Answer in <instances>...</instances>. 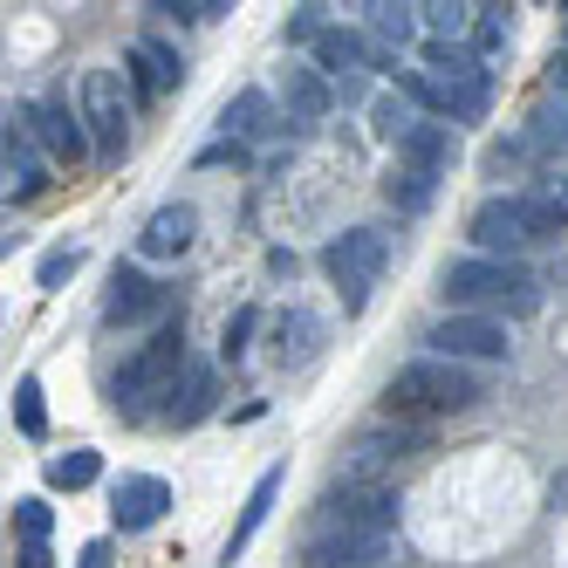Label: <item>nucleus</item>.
<instances>
[{"instance_id":"1","label":"nucleus","mask_w":568,"mask_h":568,"mask_svg":"<svg viewBox=\"0 0 568 568\" xmlns=\"http://www.w3.org/2000/svg\"><path fill=\"white\" fill-rule=\"evenodd\" d=\"M438 295L453 302L459 315H535L541 308V281L527 274L520 261H494V254H473V261H453L438 274Z\"/></svg>"},{"instance_id":"2","label":"nucleus","mask_w":568,"mask_h":568,"mask_svg":"<svg viewBox=\"0 0 568 568\" xmlns=\"http://www.w3.org/2000/svg\"><path fill=\"white\" fill-rule=\"evenodd\" d=\"M185 315H172V322H158L151 329V343H138V356L116 371V384H110V404L124 418H144V412H165L172 404V390H179V377H185Z\"/></svg>"},{"instance_id":"3","label":"nucleus","mask_w":568,"mask_h":568,"mask_svg":"<svg viewBox=\"0 0 568 568\" xmlns=\"http://www.w3.org/2000/svg\"><path fill=\"white\" fill-rule=\"evenodd\" d=\"M466 233H473L494 261H514V254L535 247V240H555L561 226H555V213L541 206L535 192H494V199H479V206H473Z\"/></svg>"},{"instance_id":"4","label":"nucleus","mask_w":568,"mask_h":568,"mask_svg":"<svg viewBox=\"0 0 568 568\" xmlns=\"http://www.w3.org/2000/svg\"><path fill=\"white\" fill-rule=\"evenodd\" d=\"M479 397H486V384L466 371V363H453V356L404 363V371L390 377V390H384L390 412H473Z\"/></svg>"},{"instance_id":"5","label":"nucleus","mask_w":568,"mask_h":568,"mask_svg":"<svg viewBox=\"0 0 568 568\" xmlns=\"http://www.w3.org/2000/svg\"><path fill=\"white\" fill-rule=\"evenodd\" d=\"M322 267H329V281L343 288V308H363L377 288V274L390 267V233L384 226H349L322 247Z\"/></svg>"},{"instance_id":"6","label":"nucleus","mask_w":568,"mask_h":568,"mask_svg":"<svg viewBox=\"0 0 568 568\" xmlns=\"http://www.w3.org/2000/svg\"><path fill=\"white\" fill-rule=\"evenodd\" d=\"M83 124H90V144H97V165H124L131 103H124V75L116 69H83Z\"/></svg>"},{"instance_id":"7","label":"nucleus","mask_w":568,"mask_h":568,"mask_svg":"<svg viewBox=\"0 0 568 568\" xmlns=\"http://www.w3.org/2000/svg\"><path fill=\"white\" fill-rule=\"evenodd\" d=\"M308 527H336V535H397V494L390 486H329L315 500Z\"/></svg>"},{"instance_id":"8","label":"nucleus","mask_w":568,"mask_h":568,"mask_svg":"<svg viewBox=\"0 0 568 568\" xmlns=\"http://www.w3.org/2000/svg\"><path fill=\"white\" fill-rule=\"evenodd\" d=\"M432 356H453V363H507L514 356V336H507V322L494 315H445L425 329Z\"/></svg>"},{"instance_id":"9","label":"nucleus","mask_w":568,"mask_h":568,"mask_svg":"<svg viewBox=\"0 0 568 568\" xmlns=\"http://www.w3.org/2000/svg\"><path fill=\"white\" fill-rule=\"evenodd\" d=\"M28 124H34V144H42L55 165H83V158L97 151V144H90V124H83V110H69L62 97L28 103Z\"/></svg>"},{"instance_id":"10","label":"nucleus","mask_w":568,"mask_h":568,"mask_svg":"<svg viewBox=\"0 0 568 568\" xmlns=\"http://www.w3.org/2000/svg\"><path fill=\"white\" fill-rule=\"evenodd\" d=\"M144 315H165V322H172V295L158 288L151 274H138V267L116 261L110 295H103V322H110V329H124V322H144Z\"/></svg>"},{"instance_id":"11","label":"nucleus","mask_w":568,"mask_h":568,"mask_svg":"<svg viewBox=\"0 0 568 568\" xmlns=\"http://www.w3.org/2000/svg\"><path fill=\"white\" fill-rule=\"evenodd\" d=\"M172 507V486L158 479V473H124L110 486V520L124 527V535H138V527H158Z\"/></svg>"},{"instance_id":"12","label":"nucleus","mask_w":568,"mask_h":568,"mask_svg":"<svg viewBox=\"0 0 568 568\" xmlns=\"http://www.w3.org/2000/svg\"><path fill=\"white\" fill-rule=\"evenodd\" d=\"M322 315L315 308H281L274 315V329H267V363L274 371H295V363H308L315 349H322Z\"/></svg>"},{"instance_id":"13","label":"nucleus","mask_w":568,"mask_h":568,"mask_svg":"<svg viewBox=\"0 0 568 568\" xmlns=\"http://www.w3.org/2000/svg\"><path fill=\"white\" fill-rule=\"evenodd\" d=\"M192 233H199V213L185 206V199H172V206H158L144 226H138V254L144 261H179L192 247Z\"/></svg>"},{"instance_id":"14","label":"nucleus","mask_w":568,"mask_h":568,"mask_svg":"<svg viewBox=\"0 0 568 568\" xmlns=\"http://www.w3.org/2000/svg\"><path fill=\"white\" fill-rule=\"evenodd\" d=\"M397 158H412V165H425V172H453L459 165V131L453 124H438V116H412L404 124V138H397Z\"/></svg>"},{"instance_id":"15","label":"nucleus","mask_w":568,"mask_h":568,"mask_svg":"<svg viewBox=\"0 0 568 568\" xmlns=\"http://www.w3.org/2000/svg\"><path fill=\"white\" fill-rule=\"evenodd\" d=\"M315 62H322V69H336V75H356V69H397V55H384L363 28H322Z\"/></svg>"},{"instance_id":"16","label":"nucleus","mask_w":568,"mask_h":568,"mask_svg":"<svg viewBox=\"0 0 568 568\" xmlns=\"http://www.w3.org/2000/svg\"><path fill=\"white\" fill-rule=\"evenodd\" d=\"M520 144H527V158H535V165H548V172H561V158H568V103H535L527 110V124L514 131Z\"/></svg>"},{"instance_id":"17","label":"nucleus","mask_w":568,"mask_h":568,"mask_svg":"<svg viewBox=\"0 0 568 568\" xmlns=\"http://www.w3.org/2000/svg\"><path fill=\"white\" fill-rule=\"evenodd\" d=\"M213 404H220V377H213V363H185V377H179V390H172V404H165V425H179V432H192V425H206L213 418Z\"/></svg>"},{"instance_id":"18","label":"nucleus","mask_w":568,"mask_h":568,"mask_svg":"<svg viewBox=\"0 0 568 568\" xmlns=\"http://www.w3.org/2000/svg\"><path fill=\"white\" fill-rule=\"evenodd\" d=\"M131 83H138V97H165V90H179V83H185L179 49H165L158 34H138V42H131Z\"/></svg>"},{"instance_id":"19","label":"nucleus","mask_w":568,"mask_h":568,"mask_svg":"<svg viewBox=\"0 0 568 568\" xmlns=\"http://www.w3.org/2000/svg\"><path fill=\"white\" fill-rule=\"evenodd\" d=\"M425 75H438V83H453V90L494 97V69L473 55V42H425Z\"/></svg>"},{"instance_id":"20","label":"nucleus","mask_w":568,"mask_h":568,"mask_svg":"<svg viewBox=\"0 0 568 568\" xmlns=\"http://www.w3.org/2000/svg\"><path fill=\"white\" fill-rule=\"evenodd\" d=\"M220 131H226V138H274V131H295V124L274 110L267 90H240V97H226V110H220Z\"/></svg>"},{"instance_id":"21","label":"nucleus","mask_w":568,"mask_h":568,"mask_svg":"<svg viewBox=\"0 0 568 568\" xmlns=\"http://www.w3.org/2000/svg\"><path fill=\"white\" fill-rule=\"evenodd\" d=\"M42 185H49V172H42V158H34V124H28V110H8V192L34 199Z\"/></svg>"},{"instance_id":"22","label":"nucleus","mask_w":568,"mask_h":568,"mask_svg":"<svg viewBox=\"0 0 568 568\" xmlns=\"http://www.w3.org/2000/svg\"><path fill=\"white\" fill-rule=\"evenodd\" d=\"M281 97H288V124H295V131L322 124V116H329V103H336V90L322 83L315 69H288V75H281Z\"/></svg>"},{"instance_id":"23","label":"nucleus","mask_w":568,"mask_h":568,"mask_svg":"<svg viewBox=\"0 0 568 568\" xmlns=\"http://www.w3.org/2000/svg\"><path fill=\"white\" fill-rule=\"evenodd\" d=\"M281 479H288V466H267V473L254 479V494H247V507H240L233 535H226V561H240V555H247V541L261 535V520H267V507H274V494H281Z\"/></svg>"},{"instance_id":"24","label":"nucleus","mask_w":568,"mask_h":568,"mask_svg":"<svg viewBox=\"0 0 568 568\" xmlns=\"http://www.w3.org/2000/svg\"><path fill=\"white\" fill-rule=\"evenodd\" d=\"M384 199L397 213H425L432 199H438V172H425V165H412V158H397V165L384 172Z\"/></svg>"},{"instance_id":"25","label":"nucleus","mask_w":568,"mask_h":568,"mask_svg":"<svg viewBox=\"0 0 568 568\" xmlns=\"http://www.w3.org/2000/svg\"><path fill=\"white\" fill-rule=\"evenodd\" d=\"M363 34H371V42H384V55L390 49H404L418 34V8H397V0H371V8H363Z\"/></svg>"},{"instance_id":"26","label":"nucleus","mask_w":568,"mask_h":568,"mask_svg":"<svg viewBox=\"0 0 568 568\" xmlns=\"http://www.w3.org/2000/svg\"><path fill=\"white\" fill-rule=\"evenodd\" d=\"M473 14L479 8H459V0H425L418 21L432 28V42H473Z\"/></svg>"},{"instance_id":"27","label":"nucleus","mask_w":568,"mask_h":568,"mask_svg":"<svg viewBox=\"0 0 568 568\" xmlns=\"http://www.w3.org/2000/svg\"><path fill=\"white\" fill-rule=\"evenodd\" d=\"M507 49H514V21H507V8H479V14H473V55L494 62V55H507Z\"/></svg>"},{"instance_id":"28","label":"nucleus","mask_w":568,"mask_h":568,"mask_svg":"<svg viewBox=\"0 0 568 568\" xmlns=\"http://www.w3.org/2000/svg\"><path fill=\"white\" fill-rule=\"evenodd\" d=\"M103 473V453H90V445H75V453L49 459V486H69V494H83V486H97Z\"/></svg>"},{"instance_id":"29","label":"nucleus","mask_w":568,"mask_h":568,"mask_svg":"<svg viewBox=\"0 0 568 568\" xmlns=\"http://www.w3.org/2000/svg\"><path fill=\"white\" fill-rule=\"evenodd\" d=\"M14 425H21V438H49V412H42V377H21V384H14Z\"/></svg>"},{"instance_id":"30","label":"nucleus","mask_w":568,"mask_h":568,"mask_svg":"<svg viewBox=\"0 0 568 568\" xmlns=\"http://www.w3.org/2000/svg\"><path fill=\"white\" fill-rule=\"evenodd\" d=\"M83 247H75V240H69V247H49L42 254V267H34V288H62V281H75V274H83Z\"/></svg>"},{"instance_id":"31","label":"nucleus","mask_w":568,"mask_h":568,"mask_svg":"<svg viewBox=\"0 0 568 568\" xmlns=\"http://www.w3.org/2000/svg\"><path fill=\"white\" fill-rule=\"evenodd\" d=\"M254 329H261V308H233L226 329H220V356L240 363V356H247V343H254Z\"/></svg>"},{"instance_id":"32","label":"nucleus","mask_w":568,"mask_h":568,"mask_svg":"<svg viewBox=\"0 0 568 568\" xmlns=\"http://www.w3.org/2000/svg\"><path fill=\"white\" fill-rule=\"evenodd\" d=\"M49 527H55V507H49V500H34V494L14 500V535H21V541H49Z\"/></svg>"},{"instance_id":"33","label":"nucleus","mask_w":568,"mask_h":568,"mask_svg":"<svg viewBox=\"0 0 568 568\" xmlns=\"http://www.w3.org/2000/svg\"><path fill=\"white\" fill-rule=\"evenodd\" d=\"M371 116H377V138H384V144H397V138H404V124H412V116H418V110H412V103H404V97H384V103H377Z\"/></svg>"},{"instance_id":"34","label":"nucleus","mask_w":568,"mask_h":568,"mask_svg":"<svg viewBox=\"0 0 568 568\" xmlns=\"http://www.w3.org/2000/svg\"><path fill=\"white\" fill-rule=\"evenodd\" d=\"M535 199H541V206L555 213V226H568V165H561V172H541Z\"/></svg>"},{"instance_id":"35","label":"nucleus","mask_w":568,"mask_h":568,"mask_svg":"<svg viewBox=\"0 0 568 568\" xmlns=\"http://www.w3.org/2000/svg\"><path fill=\"white\" fill-rule=\"evenodd\" d=\"M75 568H116V548H110V535L83 541V555H75Z\"/></svg>"},{"instance_id":"36","label":"nucleus","mask_w":568,"mask_h":568,"mask_svg":"<svg viewBox=\"0 0 568 568\" xmlns=\"http://www.w3.org/2000/svg\"><path fill=\"white\" fill-rule=\"evenodd\" d=\"M240 158H247V144L226 138V144H206V151H199V165H240Z\"/></svg>"},{"instance_id":"37","label":"nucleus","mask_w":568,"mask_h":568,"mask_svg":"<svg viewBox=\"0 0 568 568\" xmlns=\"http://www.w3.org/2000/svg\"><path fill=\"white\" fill-rule=\"evenodd\" d=\"M14 568H55V555H49V541H21V555H14Z\"/></svg>"},{"instance_id":"38","label":"nucleus","mask_w":568,"mask_h":568,"mask_svg":"<svg viewBox=\"0 0 568 568\" xmlns=\"http://www.w3.org/2000/svg\"><path fill=\"white\" fill-rule=\"evenodd\" d=\"M548 97H555V103H568V49L548 62Z\"/></svg>"},{"instance_id":"39","label":"nucleus","mask_w":568,"mask_h":568,"mask_svg":"<svg viewBox=\"0 0 568 568\" xmlns=\"http://www.w3.org/2000/svg\"><path fill=\"white\" fill-rule=\"evenodd\" d=\"M267 274H288V281H295V254H288V247H274V254H267Z\"/></svg>"},{"instance_id":"40","label":"nucleus","mask_w":568,"mask_h":568,"mask_svg":"<svg viewBox=\"0 0 568 568\" xmlns=\"http://www.w3.org/2000/svg\"><path fill=\"white\" fill-rule=\"evenodd\" d=\"M561 28H568V8H561Z\"/></svg>"}]
</instances>
